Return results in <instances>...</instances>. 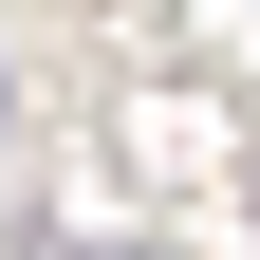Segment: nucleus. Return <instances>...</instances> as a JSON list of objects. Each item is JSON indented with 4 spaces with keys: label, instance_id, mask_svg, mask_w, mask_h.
I'll use <instances>...</instances> for the list:
<instances>
[{
    "label": "nucleus",
    "instance_id": "obj_1",
    "mask_svg": "<svg viewBox=\"0 0 260 260\" xmlns=\"http://www.w3.org/2000/svg\"><path fill=\"white\" fill-rule=\"evenodd\" d=\"M112 260H149V242H112Z\"/></svg>",
    "mask_w": 260,
    "mask_h": 260
}]
</instances>
